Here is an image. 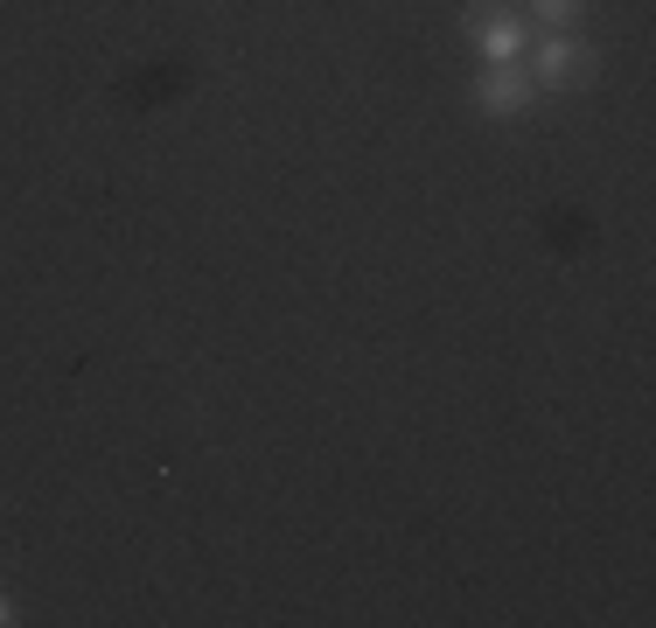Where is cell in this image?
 <instances>
[{
    "label": "cell",
    "mask_w": 656,
    "mask_h": 628,
    "mask_svg": "<svg viewBox=\"0 0 656 628\" xmlns=\"http://www.w3.org/2000/svg\"><path fill=\"white\" fill-rule=\"evenodd\" d=\"M517 49H524V28L510 14H489L482 22V64H517Z\"/></svg>",
    "instance_id": "3957f363"
},
{
    "label": "cell",
    "mask_w": 656,
    "mask_h": 628,
    "mask_svg": "<svg viewBox=\"0 0 656 628\" xmlns=\"http://www.w3.org/2000/svg\"><path fill=\"white\" fill-rule=\"evenodd\" d=\"M531 8H538V22H558V28H566L573 14H580V0H531Z\"/></svg>",
    "instance_id": "277c9868"
},
{
    "label": "cell",
    "mask_w": 656,
    "mask_h": 628,
    "mask_svg": "<svg viewBox=\"0 0 656 628\" xmlns=\"http://www.w3.org/2000/svg\"><path fill=\"white\" fill-rule=\"evenodd\" d=\"M0 621H14V607H8V601H0Z\"/></svg>",
    "instance_id": "5b68a950"
},
{
    "label": "cell",
    "mask_w": 656,
    "mask_h": 628,
    "mask_svg": "<svg viewBox=\"0 0 656 628\" xmlns=\"http://www.w3.org/2000/svg\"><path fill=\"white\" fill-rule=\"evenodd\" d=\"M580 43H573V35H552L545 49H538V64H531V84H566L573 70H580Z\"/></svg>",
    "instance_id": "7a4b0ae2"
},
{
    "label": "cell",
    "mask_w": 656,
    "mask_h": 628,
    "mask_svg": "<svg viewBox=\"0 0 656 628\" xmlns=\"http://www.w3.org/2000/svg\"><path fill=\"white\" fill-rule=\"evenodd\" d=\"M482 105L496 112H524L531 105V78L517 64H489V78H482Z\"/></svg>",
    "instance_id": "6da1fadb"
}]
</instances>
